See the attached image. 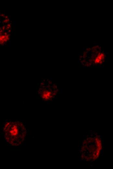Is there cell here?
<instances>
[{
    "label": "cell",
    "instance_id": "2",
    "mask_svg": "<svg viewBox=\"0 0 113 169\" xmlns=\"http://www.w3.org/2000/svg\"><path fill=\"white\" fill-rule=\"evenodd\" d=\"M39 93L40 96L42 99L46 101H49L52 100L53 98H54V95H56V93L52 92L51 89H49V86L46 87H42L40 88Z\"/></svg>",
    "mask_w": 113,
    "mask_h": 169
},
{
    "label": "cell",
    "instance_id": "1",
    "mask_svg": "<svg viewBox=\"0 0 113 169\" xmlns=\"http://www.w3.org/2000/svg\"><path fill=\"white\" fill-rule=\"evenodd\" d=\"M3 130L6 142L13 146L21 145L27 133L23 124L18 121H10L6 122Z\"/></svg>",
    "mask_w": 113,
    "mask_h": 169
}]
</instances>
